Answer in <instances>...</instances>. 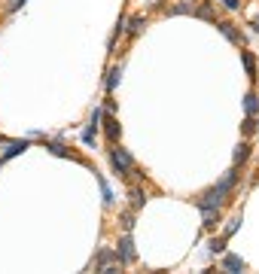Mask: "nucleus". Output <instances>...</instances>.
Returning a JSON list of instances; mask_svg holds the SVG:
<instances>
[{"label":"nucleus","instance_id":"obj_1","mask_svg":"<svg viewBox=\"0 0 259 274\" xmlns=\"http://www.w3.org/2000/svg\"><path fill=\"white\" fill-rule=\"evenodd\" d=\"M113 165H116V171H119V174H128L134 162H131V156H128L122 146H116V149H113Z\"/></svg>","mask_w":259,"mask_h":274},{"label":"nucleus","instance_id":"obj_2","mask_svg":"<svg viewBox=\"0 0 259 274\" xmlns=\"http://www.w3.org/2000/svg\"><path fill=\"white\" fill-rule=\"evenodd\" d=\"M116 256H119L122 262H134V244H131V238H128V235L122 238V244H119V253H116Z\"/></svg>","mask_w":259,"mask_h":274},{"label":"nucleus","instance_id":"obj_3","mask_svg":"<svg viewBox=\"0 0 259 274\" xmlns=\"http://www.w3.org/2000/svg\"><path fill=\"white\" fill-rule=\"evenodd\" d=\"M116 259H119V256H113L110 250H101V256H98V268H101V271H116Z\"/></svg>","mask_w":259,"mask_h":274},{"label":"nucleus","instance_id":"obj_4","mask_svg":"<svg viewBox=\"0 0 259 274\" xmlns=\"http://www.w3.org/2000/svg\"><path fill=\"white\" fill-rule=\"evenodd\" d=\"M192 3H195V0H192ZM192 3H189V0H180V3H174V6H171V12H174V15H183V12H192V9H195Z\"/></svg>","mask_w":259,"mask_h":274},{"label":"nucleus","instance_id":"obj_5","mask_svg":"<svg viewBox=\"0 0 259 274\" xmlns=\"http://www.w3.org/2000/svg\"><path fill=\"white\" fill-rule=\"evenodd\" d=\"M244 67H247V76L256 79V58H253L250 52H244Z\"/></svg>","mask_w":259,"mask_h":274},{"label":"nucleus","instance_id":"obj_6","mask_svg":"<svg viewBox=\"0 0 259 274\" xmlns=\"http://www.w3.org/2000/svg\"><path fill=\"white\" fill-rule=\"evenodd\" d=\"M223 265H226L229 271H244V262H241L238 256H226V259H223Z\"/></svg>","mask_w":259,"mask_h":274},{"label":"nucleus","instance_id":"obj_7","mask_svg":"<svg viewBox=\"0 0 259 274\" xmlns=\"http://www.w3.org/2000/svg\"><path fill=\"white\" fill-rule=\"evenodd\" d=\"M220 31H223V34H226V40H232V43H244V40H241V37H238V31H235V27H232V24H220Z\"/></svg>","mask_w":259,"mask_h":274},{"label":"nucleus","instance_id":"obj_8","mask_svg":"<svg viewBox=\"0 0 259 274\" xmlns=\"http://www.w3.org/2000/svg\"><path fill=\"white\" fill-rule=\"evenodd\" d=\"M202 217H205V226H214L217 223V207H198Z\"/></svg>","mask_w":259,"mask_h":274},{"label":"nucleus","instance_id":"obj_9","mask_svg":"<svg viewBox=\"0 0 259 274\" xmlns=\"http://www.w3.org/2000/svg\"><path fill=\"white\" fill-rule=\"evenodd\" d=\"M244 107H247V113H250V116L259 113V98H256V95H247V98H244Z\"/></svg>","mask_w":259,"mask_h":274},{"label":"nucleus","instance_id":"obj_10","mask_svg":"<svg viewBox=\"0 0 259 274\" xmlns=\"http://www.w3.org/2000/svg\"><path fill=\"white\" fill-rule=\"evenodd\" d=\"M21 149H27V143H24V140H21V143H12V146L3 153V159H12V156H18ZM3 159H0V162H3Z\"/></svg>","mask_w":259,"mask_h":274},{"label":"nucleus","instance_id":"obj_11","mask_svg":"<svg viewBox=\"0 0 259 274\" xmlns=\"http://www.w3.org/2000/svg\"><path fill=\"white\" fill-rule=\"evenodd\" d=\"M131 201H134V207H143V201H147L143 189H131Z\"/></svg>","mask_w":259,"mask_h":274},{"label":"nucleus","instance_id":"obj_12","mask_svg":"<svg viewBox=\"0 0 259 274\" xmlns=\"http://www.w3.org/2000/svg\"><path fill=\"white\" fill-rule=\"evenodd\" d=\"M192 12H198V15H202V18H214V9H211V6H208V3H202V6H195V9H192Z\"/></svg>","mask_w":259,"mask_h":274},{"label":"nucleus","instance_id":"obj_13","mask_svg":"<svg viewBox=\"0 0 259 274\" xmlns=\"http://www.w3.org/2000/svg\"><path fill=\"white\" fill-rule=\"evenodd\" d=\"M140 27H143V18H140V15H134V18L128 21V34H137Z\"/></svg>","mask_w":259,"mask_h":274},{"label":"nucleus","instance_id":"obj_14","mask_svg":"<svg viewBox=\"0 0 259 274\" xmlns=\"http://www.w3.org/2000/svg\"><path fill=\"white\" fill-rule=\"evenodd\" d=\"M247 156H250V146H247V143H241V146L235 149V162H244Z\"/></svg>","mask_w":259,"mask_h":274},{"label":"nucleus","instance_id":"obj_15","mask_svg":"<svg viewBox=\"0 0 259 274\" xmlns=\"http://www.w3.org/2000/svg\"><path fill=\"white\" fill-rule=\"evenodd\" d=\"M116 82H119V67H113V70H110V79H107V88L113 92V88H116Z\"/></svg>","mask_w":259,"mask_h":274},{"label":"nucleus","instance_id":"obj_16","mask_svg":"<svg viewBox=\"0 0 259 274\" xmlns=\"http://www.w3.org/2000/svg\"><path fill=\"white\" fill-rule=\"evenodd\" d=\"M107 137H110V140H116V137H119V125H116L113 119L107 122Z\"/></svg>","mask_w":259,"mask_h":274},{"label":"nucleus","instance_id":"obj_17","mask_svg":"<svg viewBox=\"0 0 259 274\" xmlns=\"http://www.w3.org/2000/svg\"><path fill=\"white\" fill-rule=\"evenodd\" d=\"M238 226H241V220H232V223L226 226V235H223V238H232V235L238 232Z\"/></svg>","mask_w":259,"mask_h":274},{"label":"nucleus","instance_id":"obj_18","mask_svg":"<svg viewBox=\"0 0 259 274\" xmlns=\"http://www.w3.org/2000/svg\"><path fill=\"white\" fill-rule=\"evenodd\" d=\"M122 226H125V232H131V229H134V217L125 214V217H122Z\"/></svg>","mask_w":259,"mask_h":274},{"label":"nucleus","instance_id":"obj_19","mask_svg":"<svg viewBox=\"0 0 259 274\" xmlns=\"http://www.w3.org/2000/svg\"><path fill=\"white\" fill-rule=\"evenodd\" d=\"M211 250L214 253H223V241H211Z\"/></svg>","mask_w":259,"mask_h":274},{"label":"nucleus","instance_id":"obj_20","mask_svg":"<svg viewBox=\"0 0 259 274\" xmlns=\"http://www.w3.org/2000/svg\"><path fill=\"white\" fill-rule=\"evenodd\" d=\"M21 3H24V0H9V12H15V9H18Z\"/></svg>","mask_w":259,"mask_h":274},{"label":"nucleus","instance_id":"obj_21","mask_svg":"<svg viewBox=\"0 0 259 274\" xmlns=\"http://www.w3.org/2000/svg\"><path fill=\"white\" fill-rule=\"evenodd\" d=\"M226 6H229V9H238V0H226Z\"/></svg>","mask_w":259,"mask_h":274},{"label":"nucleus","instance_id":"obj_22","mask_svg":"<svg viewBox=\"0 0 259 274\" xmlns=\"http://www.w3.org/2000/svg\"><path fill=\"white\" fill-rule=\"evenodd\" d=\"M0 143H3V137H0Z\"/></svg>","mask_w":259,"mask_h":274}]
</instances>
